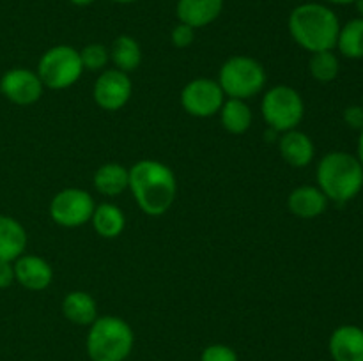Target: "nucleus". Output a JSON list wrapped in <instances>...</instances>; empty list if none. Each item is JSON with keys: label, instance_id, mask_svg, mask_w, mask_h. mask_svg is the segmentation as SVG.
I'll return each instance as SVG.
<instances>
[{"label": "nucleus", "instance_id": "1", "mask_svg": "<svg viewBox=\"0 0 363 361\" xmlns=\"http://www.w3.org/2000/svg\"><path fill=\"white\" fill-rule=\"evenodd\" d=\"M138 207L147 216H162L176 200L177 180L169 165L156 159H140L130 168V184Z\"/></svg>", "mask_w": 363, "mask_h": 361}, {"label": "nucleus", "instance_id": "2", "mask_svg": "<svg viewBox=\"0 0 363 361\" xmlns=\"http://www.w3.org/2000/svg\"><path fill=\"white\" fill-rule=\"evenodd\" d=\"M287 28L298 46L315 53L335 48L340 21L325 4L305 2L291 11Z\"/></svg>", "mask_w": 363, "mask_h": 361}, {"label": "nucleus", "instance_id": "3", "mask_svg": "<svg viewBox=\"0 0 363 361\" xmlns=\"http://www.w3.org/2000/svg\"><path fill=\"white\" fill-rule=\"evenodd\" d=\"M318 188L337 204L353 200L363 188V165L354 154L332 151L325 154L315 170Z\"/></svg>", "mask_w": 363, "mask_h": 361}, {"label": "nucleus", "instance_id": "4", "mask_svg": "<svg viewBox=\"0 0 363 361\" xmlns=\"http://www.w3.org/2000/svg\"><path fill=\"white\" fill-rule=\"evenodd\" d=\"M131 326L117 315H103L89 326L85 349L91 361H124L133 350Z\"/></svg>", "mask_w": 363, "mask_h": 361}, {"label": "nucleus", "instance_id": "5", "mask_svg": "<svg viewBox=\"0 0 363 361\" xmlns=\"http://www.w3.org/2000/svg\"><path fill=\"white\" fill-rule=\"evenodd\" d=\"M216 81L227 98L247 101L264 88L266 71L262 64L252 57L234 55L222 64Z\"/></svg>", "mask_w": 363, "mask_h": 361}, {"label": "nucleus", "instance_id": "6", "mask_svg": "<svg viewBox=\"0 0 363 361\" xmlns=\"http://www.w3.org/2000/svg\"><path fill=\"white\" fill-rule=\"evenodd\" d=\"M261 112L269 130L277 133L296 130L303 120L305 103L300 92L289 85H277L264 94Z\"/></svg>", "mask_w": 363, "mask_h": 361}, {"label": "nucleus", "instance_id": "7", "mask_svg": "<svg viewBox=\"0 0 363 361\" xmlns=\"http://www.w3.org/2000/svg\"><path fill=\"white\" fill-rule=\"evenodd\" d=\"M35 73L41 78L43 85L53 91L71 87L84 73L80 52L67 45L52 46L41 55Z\"/></svg>", "mask_w": 363, "mask_h": 361}, {"label": "nucleus", "instance_id": "8", "mask_svg": "<svg viewBox=\"0 0 363 361\" xmlns=\"http://www.w3.org/2000/svg\"><path fill=\"white\" fill-rule=\"evenodd\" d=\"M96 204L89 191L80 188L60 190L50 202V216L53 222L66 229H77L91 222Z\"/></svg>", "mask_w": 363, "mask_h": 361}, {"label": "nucleus", "instance_id": "9", "mask_svg": "<svg viewBox=\"0 0 363 361\" xmlns=\"http://www.w3.org/2000/svg\"><path fill=\"white\" fill-rule=\"evenodd\" d=\"M225 94L216 80L211 78H195L184 85L181 92V105L194 117H211L220 112Z\"/></svg>", "mask_w": 363, "mask_h": 361}, {"label": "nucleus", "instance_id": "10", "mask_svg": "<svg viewBox=\"0 0 363 361\" xmlns=\"http://www.w3.org/2000/svg\"><path fill=\"white\" fill-rule=\"evenodd\" d=\"M131 92H133V85H131L128 73L116 69V67L103 71L92 88L96 105L108 112H117L126 106L131 98Z\"/></svg>", "mask_w": 363, "mask_h": 361}, {"label": "nucleus", "instance_id": "11", "mask_svg": "<svg viewBox=\"0 0 363 361\" xmlns=\"http://www.w3.org/2000/svg\"><path fill=\"white\" fill-rule=\"evenodd\" d=\"M43 88L45 85L39 74L25 67H13L0 78V92L14 105H34L41 99Z\"/></svg>", "mask_w": 363, "mask_h": 361}, {"label": "nucleus", "instance_id": "12", "mask_svg": "<svg viewBox=\"0 0 363 361\" xmlns=\"http://www.w3.org/2000/svg\"><path fill=\"white\" fill-rule=\"evenodd\" d=\"M14 264V278L28 290L48 289L53 280V269L39 255H21Z\"/></svg>", "mask_w": 363, "mask_h": 361}, {"label": "nucleus", "instance_id": "13", "mask_svg": "<svg viewBox=\"0 0 363 361\" xmlns=\"http://www.w3.org/2000/svg\"><path fill=\"white\" fill-rule=\"evenodd\" d=\"M328 350L333 361H363V328L342 324L333 329Z\"/></svg>", "mask_w": 363, "mask_h": 361}, {"label": "nucleus", "instance_id": "14", "mask_svg": "<svg viewBox=\"0 0 363 361\" xmlns=\"http://www.w3.org/2000/svg\"><path fill=\"white\" fill-rule=\"evenodd\" d=\"M222 11L223 0H177L176 4L177 20L190 25L195 30L218 20Z\"/></svg>", "mask_w": 363, "mask_h": 361}, {"label": "nucleus", "instance_id": "15", "mask_svg": "<svg viewBox=\"0 0 363 361\" xmlns=\"http://www.w3.org/2000/svg\"><path fill=\"white\" fill-rule=\"evenodd\" d=\"M279 149L284 161L294 168L308 166L315 154V145L312 138L300 130H291L282 133L279 140Z\"/></svg>", "mask_w": 363, "mask_h": 361}, {"label": "nucleus", "instance_id": "16", "mask_svg": "<svg viewBox=\"0 0 363 361\" xmlns=\"http://www.w3.org/2000/svg\"><path fill=\"white\" fill-rule=\"evenodd\" d=\"M328 198L318 186H298L287 197V207L294 216L312 219L321 216L328 207Z\"/></svg>", "mask_w": 363, "mask_h": 361}, {"label": "nucleus", "instance_id": "17", "mask_svg": "<svg viewBox=\"0 0 363 361\" xmlns=\"http://www.w3.org/2000/svg\"><path fill=\"white\" fill-rule=\"evenodd\" d=\"M27 248V232L18 219L0 214V260L14 262Z\"/></svg>", "mask_w": 363, "mask_h": 361}, {"label": "nucleus", "instance_id": "18", "mask_svg": "<svg viewBox=\"0 0 363 361\" xmlns=\"http://www.w3.org/2000/svg\"><path fill=\"white\" fill-rule=\"evenodd\" d=\"M62 314L77 326H91L98 319V303L84 290H73L62 299Z\"/></svg>", "mask_w": 363, "mask_h": 361}, {"label": "nucleus", "instance_id": "19", "mask_svg": "<svg viewBox=\"0 0 363 361\" xmlns=\"http://www.w3.org/2000/svg\"><path fill=\"white\" fill-rule=\"evenodd\" d=\"M130 184V170L121 163H105L94 172V188L105 197H117Z\"/></svg>", "mask_w": 363, "mask_h": 361}, {"label": "nucleus", "instance_id": "20", "mask_svg": "<svg viewBox=\"0 0 363 361\" xmlns=\"http://www.w3.org/2000/svg\"><path fill=\"white\" fill-rule=\"evenodd\" d=\"M110 60L113 62L116 69L131 73L137 69L142 62V48L133 35L123 34L113 39L110 46Z\"/></svg>", "mask_w": 363, "mask_h": 361}, {"label": "nucleus", "instance_id": "21", "mask_svg": "<svg viewBox=\"0 0 363 361\" xmlns=\"http://www.w3.org/2000/svg\"><path fill=\"white\" fill-rule=\"evenodd\" d=\"M91 222L96 232L105 237V239H113V237L121 236L124 227H126L124 212L116 204H110V202L96 205Z\"/></svg>", "mask_w": 363, "mask_h": 361}, {"label": "nucleus", "instance_id": "22", "mask_svg": "<svg viewBox=\"0 0 363 361\" xmlns=\"http://www.w3.org/2000/svg\"><path fill=\"white\" fill-rule=\"evenodd\" d=\"M218 113L222 119V126L233 134L247 133L252 126V119H254L250 106L243 99H225Z\"/></svg>", "mask_w": 363, "mask_h": 361}, {"label": "nucleus", "instance_id": "23", "mask_svg": "<svg viewBox=\"0 0 363 361\" xmlns=\"http://www.w3.org/2000/svg\"><path fill=\"white\" fill-rule=\"evenodd\" d=\"M346 59H363V18H354L340 25L337 46Z\"/></svg>", "mask_w": 363, "mask_h": 361}, {"label": "nucleus", "instance_id": "24", "mask_svg": "<svg viewBox=\"0 0 363 361\" xmlns=\"http://www.w3.org/2000/svg\"><path fill=\"white\" fill-rule=\"evenodd\" d=\"M308 71H311L312 78L318 80L319 84H330V81H333L339 76L340 60L333 53V50L315 52L312 53L311 60H308Z\"/></svg>", "mask_w": 363, "mask_h": 361}, {"label": "nucleus", "instance_id": "25", "mask_svg": "<svg viewBox=\"0 0 363 361\" xmlns=\"http://www.w3.org/2000/svg\"><path fill=\"white\" fill-rule=\"evenodd\" d=\"M82 66L87 71H105L110 62V50L101 42H91L80 52Z\"/></svg>", "mask_w": 363, "mask_h": 361}, {"label": "nucleus", "instance_id": "26", "mask_svg": "<svg viewBox=\"0 0 363 361\" xmlns=\"http://www.w3.org/2000/svg\"><path fill=\"white\" fill-rule=\"evenodd\" d=\"M201 361H240L238 353L225 343H211L201 354Z\"/></svg>", "mask_w": 363, "mask_h": 361}, {"label": "nucleus", "instance_id": "27", "mask_svg": "<svg viewBox=\"0 0 363 361\" xmlns=\"http://www.w3.org/2000/svg\"><path fill=\"white\" fill-rule=\"evenodd\" d=\"M195 39V28L186 23H177L170 32V41L176 48H188Z\"/></svg>", "mask_w": 363, "mask_h": 361}, {"label": "nucleus", "instance_id": "28", "mask_svg": "<svg viewBox=\"0 0 363 361\" xmlns=\"http://www.w3.org/2000/svg\"><path fill=\"white\" fill-rule=\"evenodd\" d=\"M344 122H346L351 130L360 131L363 127V106H347V108L344 110Z\"/></svg>", "mask_w": 363, "mask_h": 361}, {"label": "nucleus", "instance_id": "29", "mask_svg": "<svg viewBox=\"0 0 363 361\" xmlns=\"http://www.w3.org/2000/svg\"><path fill=\"white\" fill-rule=\"evenodd\" d=\"M16 282L14 278V264L7 260H0V289H7Z\"/></svg>", "mask_w": 363, "mask_h": 361}, {"label": "nucleus", "instance_id": "30", "mask_svg": "<svg viewBox=\"0 0 363 361\" xmlns=\"http://www.w3.org/2000/svg\"><path fill=\"white\" fill-rule=\"evenodd\" d=\"M357 158L360 159V163L363 165V127L360 130V138H358V154Z\"/></svg>", "mask_w": 363, "mask_h": 361}, {"label": "nucleus", "instance_id": "31", "mask_svg": "<svg viewBox=\"0 0 363 361\" xmlns=\"http://www.w3.org/2000/svg\"><path fill=\"white\" fill-rule=\"evenodd\" d=\"M69 2L77 7H87L91 6V4H94L96 0H69Z\"/></svg>", "mask_w": 363, "mask_h": 361}, {"label": "nucleus", "instance_id": "32", "mask_svg": "<svg viewBox=\"0 0 363 361\" xmlns=\"http://www.w3.org/2000/svg\"><path fill=\"white\" fill-rule=\"evenodd\" d=\"M323 2L335 4V6H347V4H354L357 0H323Z\"/></svg>", "mask_w": 363, "mask_h": 361}, {"label": "nucleus", "instance_id": "33", "mask_svg": "<svg viewBox=\"0 0 363 361\" xmlns=\"http://www.w3.org/2000/svg\"><path fill=\"white\" fill-rule=\"evenodd\" d=\"M354 6H357V11H358V14H360V18H363V0H357V2H354Z\"/></svg>", "mask_w": 363, "mask_h": 361}, {"label": "nucleus", "instance_id": "34", "mask_svg": "<svg viewBox=\"0 0 363 361\" xmlns=\"http://www.w3.org/2000/svg\"><path fill=\"white\" fill-rule=\"evenodd\" d=\"M110 2H116V4H131L135 0H110Z\"/></svg>", "mask_w": 363, "mask_h": 361}]
</instances>
